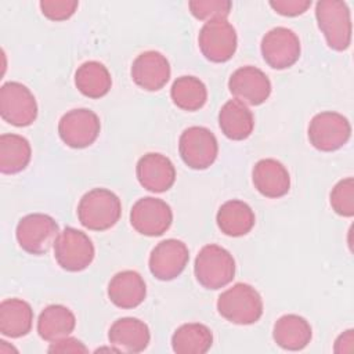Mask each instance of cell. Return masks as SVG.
Instances as JSON below:
<instances>
[{"label":"cell","instance_id":"obj_14","mask_svg":"<svg viewBox=\"0 0 354 354\" xmlns=\"http://www.w3.org/2000/svg\"><path fill=\"white\" fill-rule=\"evenodd\" d=\"M189 260L187 245L174 238L160 241L149 254L148 266L151 274L159 281H171L177 278Z\"/></svg>","mask_w":354,"mask_h":354},{"label":"cell","instance_id":"obj_13","mask_svg":"<svg viewBox=\"0 0 354 354\" xmlns=\"http://www.w3.org/2000/svg\"><path fill=\"white\" fill-rule=\"evenodd\" d=\"M173 223L171 207L159 198L138 199L130 210V224L141 235L160 236Z\"/></svg>","mask_w":354,"mask_h":354},{"label":"cell","instance_id":"obj_21","mask_svg":"<svg viewBox=\"0 0 354 354\" xmlns=\"http://www.w3.org/2000/svg\"><path fill=\"white\" fill-rule=\"evenodd\" d=\"M216 223L224 235L238 238L252 231L256 223V217L254 212L246 202L239 199H230L218 207Z\"/></svg>","mask_w":354,"mask_h":354},{"label":"cell","instance_id":"obj_16","mask_svg":"<svg viewBox=\"0 0 354 354\" xmlns=\"http://www.w3.org/2000/svg\"><path fill=\"white\" fill-rule=\"evenodd\" d=\"M170 73L171 69L167 58L155 50H148L137 55L130 69L133 82L147 91L163 88L170 79Z\"/></svg>","mask_w":354,"mask_h":354},{"label":"cell","instance_id":"obj_10","mask_svg":"<svg viewBox=\"0 0 354 354\" xmlns=\"http://www.w3.org/2000/svg\"><path fill=\"white\" fill-rule=\"evenodd\" d=\"M100 130L98 115L87 108L71 109L58 122L59 138L65 145L75 149L90 147L98 138Z\"/></svg>","mask_w":354,"mask_h":354},{"label":"cell","instance_id":"obj_31","mask_svg":"<svg viewBox=\"0 0 354 354\" xmlns=\"http://www.w3.org/2000/svg\"><path fill=\"white\" fill-rule=\"evenodd\" d=\"M191 14L205 22L227 19L231 12L232 3L228 0H192L188 3Z\"/></svg>","mask_w":354,"mask_h":354},{"label":"cell","instance_id":"obj_5","mask_svg":"<svg viewBox=\"0 0 354 354\" xmlns=\"http://www.w3.org/2000/svg\"><path fill=\"white\" fill-rule=\"evenodd\" d=\"M57 221L44 213H30L24 216L15 228L17 242L22 250L33 256H41L54 246L59 234Z\"/></svg>","mask_w":354,"mask_h":354},{"label":"cell","instance_id":"obj_2","mask_svg":"<svg viewBox=\"0 0 354 354\" xmlns=\"http://www.w3.org/2000/svg\"><path fill=\"white\" fill-rule=\"evenodd\" d=\"M263 299L249 283L238 282L221 292L217 299L218 314L235 325H252L263 315Z\"/></svg>","mask_w":354,"mask_h":354},{"label":"cell","instance_id":"obj_22","mask_svg":"<svg viewBox=\"0 0 354 354\" xmlns=\"http://www.w3.org/2000/svg\"><path fill=\"white\" fill-rule=\"evenodd\" d=\"M313 337V329L308 321L297 314H285L279 317L272 328L274 342L283 350H303Z\"/></svg>","mask_w":354,"mask_h":354},{"label":"cell","instance_id":"obj_6","mask_svg":"<svg viewBox=\"0 0 354 354\" xmlns=\"http://www.w3.org/2000/svg\"><path fill=\"white\" fill-rule=\"evenodd\" d=\"M53 248L58 266L69 272L86 270L95 254L94 245L88 235L73 227H65L58 234Z\"/></svg>","mask_w":354,"mask_h":354},{"label":"cell","instance_id":"obj_20","mask_svg":"<svg viewBox=\"0 0 354 354\" xmlns=\"http://www.w3.org/2000/svg\"><path fill=\"white\" fill-rule=\"evenodd\" d=\"M108 297L119 308H136L147 296L144 278L133 270H124L115 274L108 283Z\"/></svg>","mask_w":354,"mask_h":354},{"label":"cell","instance_id":"obj_27","mask_svg":"<svg viewBox=\"0 0 354 354\" xmlns=\"http://www.w3.org/2000/svg\"><path fill=\"white\" fill-rule=\"evenodd\" d=\"M32 158L29 141L14 133L0 136V171L3 174H17L26 169Z\"/></svg>","mask_w":354,"mask_h":354},{"label":"cell","instance_id":"obj_4","mask_svg":"<svg viewBox=\"0 0 354 354\" xmlns=\"http://www.w3.org/2000/svg\"><path fill=\"white\" fill-rule=\"evenodd\" d=\"M194 272L199 285L205 289L217 290L234 279L235 260L223 246L216 243L205 245L196 254Z\"/></svg>","mask_w":354,"mask_h":354},{"label":"cell","instance_id":"obj_30","mask_svg":"<svg viewBox=\"0 0 354 354\" xmlns=\"http://www.w3.org/2000/svg\"><path fill=\"white\" fill-rule=\"evenodd\" d=\"M333 212L343 217L354 216V178L347 177L336 183L329 195Z\"/></svg>","mask_w":354,"mask_h":354},{"label":"cell","instance_id":"obj_3","mask_svg":"<svg viewBox=\"0 0 354 354\" xmlns=\"http://www.w3.org/2000/svg\"><path fill=\"white\" fill-rule=\"evenodd\" d=\"M315 19L326 44L335 51H344L351 44V14L346 1L321 0L315 4Z\"/></svg>","mask_w":354,"mask_h":354},{"label":"cell","instance_id":"obj_28","mask_svg":"<svg viewBox=\"0 0 354 354\" xmlns=\"http://www.w3.org/2000/svg\"><path fill=\"white\" fill-rule=\"evenodd\" d=\"M213 344L212 330L198 322L183 324L171 336V348L177 354H205Z\"/></svg>","mask_w":354,"mask_h":354},{"label":"cell","instance_id":"obj_25","mask_svg":"<svg viewBox=\"0 0 354 354\" xmlns=\"http://www.w3.org/2000/svg\"><path fill=\"white\" fill-rule=\"evenodd\" d=\"M76 326L75 314L62 304H50L37 318V333L46 342H55L69 336Z\"/></svg>","mask_w":354,"mask_h":354},{"label":"cell","instance_id":"obj_15","mask_svg":"<svg viewBox=\"0 0 354 354\" xmlns=\"http://www.w3.org/2000/svg\"><path fill=\"white\" fill-rule=\"evenodd\" d=\"M230 93L245 105L257 106L266 102L271 94V82L259 68L246 65L232 72L228 79Z\"/></svg>","mask_w":354,"mask_h":354},{"label":"cell","instance_id":"obj_33","mask_svg":"<svg viewBox=\"0 0 354 354\" xmlns=\"http://www.w3.org/2000/svg\"><path fill=\"white\" fill-rule=\"evenodd\" d=\"M268 4L279 15L297 17L311 7V0H271Z\"/></svg>","mask_w":354,"mask_h":354},{"label":"cell","instance_id":"obj_29","mask_svg":"<svg viewBox=\"0 0 354 354\" xmlns=\"http://www.w3.org/2000/svg\"><path fill=\"white\" fill-rule=\"evenodd\" d=\"M170 97L173 104L188 112L201 109L207 100V88L205 83L195 76H180L177 77L170 88Z\"/></svg>","mask_w":354,"mask_h":354},{"label":"cell","instance_id":"obj_12","mask_svg":"<svg viewBox=\"0 0 354 354\" xmlns=\"http://www.w3.org/2000/svg\"><path fill=\"white\" fill-rule=\"evenodd\" d=\"M260 50L268 66L282 71L297 62L301 47L299 36L292 29L277 26L263 36Z\"/></svg>","mask_w":354,"mask_h":354},{"label":"cell","instance_id":"obj_19","mask_svg":"<svg viewBox=\"0 0 354 354\" xmlns=\"http://www.w3.org/2000/svg\"><path fill=\"white\" fill-rule=\"evenodd\" d=\"M108 340L118 351L141 353L148 347L151 333L144 321L133 317H123L111 325Z\"/></svg>","mask_w":354,"mask_h":354},{"label":"cell","instance_id":"obj_26","mask_svg":"<svg viewBox=\"0 0 354 354\" xmlns=\"http://www.w3.org/2000/svg\"><path fill=\"white\" fill-rule=\"evenodd\" d=\"M75 86L84 97L97 100L108 94L112 86V77L104 64L86 61L75 72Z\"/></svg>","mask_w":354,"mask_h":354},{"label":"cell","instance_id":"obj_1","mask_svg":"<svg viewBox=\"0 0 354 354\" xmlns=\"http://www.w3.org/2000/svg\"><path fill=\"white\" fill-rule=\"evenodd\" d=\"M122 216L119 196L106 188H93L86 192L77 205V218L90 231H106Z\"/></svg>","mask_w":354,"mask_h":354},{"label":"cell","instance_id":"obj_24","mask_svg":"<svg viewBox=\"0 0 354 354\" xmlns=\"http://www.w3.org/2000/svg\"><path fill=\"white\" fill-rule=\"evenodd\" d=\"M33 324V310L22 299L12 297L0 303V333L18 339L28 335Z\"/></svg>","mask_w":354,"mask_h":354},{"label":"cell","instance_id":"obj_8","mask_svg":"<svg viewBox=\"0 0 354 354\" xmlns=\"http://www.w3.org/2000/svg\"><path fill=\"white\" fill-rule=\"evenodd\" d=\"M0 116L15 127L30 126L37 118L33 93L19 82H7L0 87Z\"/></svg>","mask_w":354,"mask_h":354},{"label":"cell","instance_id":"obj_23","mask_svg":"<svg viewBox=\"0 0 354 354\" xmlns=\"http://www.w3.org/2000/svg\"><path fill=\"white\" fill-rule=\"evenodd\" d=\"M218 126L227 138L242 141L253 133L254 118L248 105L234 98L221 106L218 112Z\"/></svg>","mask_w":354,"mask_h":354},{"label":"cell","instance_id":"obj_32","mask_svg":"<svg viewBox=\"0 0 354 354\" xmlns=\"http://www.w3.org/2000/svg\"><path fill=\"white\" fill-rule=\"evenodd\" d=\"M41 14L50 21H66L77 10L79 1L76 0H43L39 3Z\"/></svg>","mask_w":354,"mask_h":354},{"label":"cell","instance_id":"obj_18","mask_svg":"<svg viewBox=\"0 0 354 354\" xmlns=\"http://www.w3.org/2000/svg\"><path fill=\"white\" fill-rule=\"evenodd\" d=\"M254 188L266 198L277 199L290 189V176L288 169L277 159L266 158L259 160L252 170Z\"/></svg>","mask_w":354,"mask_h":354},{"label":"cell","instance_id":"obj_17","mask_svg":"<svg viewBox=\"0 0 354 354\" xmlns=\"http://www.w3.org/2000/svg\"><path fill=\"white\" fill-rule=\"evenodd\" d=\"M136 176L141 187L151 192H165L176 181V167L173 162L158 152H148L141 156L136 166Z\"/></svg>","mask_w":354,"mask_h":354},{"label":"cell","instance_id":"obj_11","mask_svg":"<svg viewBox=\"0 0 354 354\" xmlns=\"http://www.w3.org/2000/svg\"><path fill=\"white\" fill-rule=\"evenodd\" d=\"M198 44L210 62H227L234 57L238 46L235 28L227 19L205 22L198 35Z\"/></svg>","mask_w":354,"mask_h":354},{"label":"cell","instance_id":"obj_34","mask_svg":"<svg viewBox=\"0 0 354 354\" xmlns=\"http://www.w3.org/2000/svg\"><path fill=\"white\" fill-rule=\"evenodd\" d=\"M87 351H88V348L80 340H77L76 337H71V336L51 342V344L48 347V353H54V354H57V353H61V354L87 353Z\"/></svg>","mask_w":354,"mask_h":354},{"label":"cell","instance_id":"obj_7","mask_svg":"<svg viewBox=\"0 0 354 354\" xmlns=\"http://www.w3.org/2000/svg\"><path fill=\"white\" fill-rule=\"evenodd\" d=\"M310 144L322 152L340 149L351 137V124L346 116L333 111L317 113L308 124Z\"/></svg>","mask_w":354,"mask_h":354},{"label":"cell","instance_id":"obj_9","mask_svg":"<svg viewBox=\"0 0 354 354\" xmlns=\"http://www.w3.org/2000/svg\"><path fill=\"white\" fill-rule=\"evenodd\" d=\"M178 152L188 167L205 170L214 163L218 155L217 138L207 127L191 126L180 136Z\"/></svg>","mask_w":354,"mask_h":354},{"label":"cell","instance_id":"obj_35","mask_svg":"<svg viewBox=\"0 0 354 354\" xmlns=\"http://www.w3.org/2000/svg\"><path fill=\"white\" fill-rule=\"evenodd\" d=\"M353 332H354L353 329H347L342 335H339L333 347L335 353H350L353 350V343H354Z\"/></svg>","mask_w":354,"mask_h":354}]
</instances>
